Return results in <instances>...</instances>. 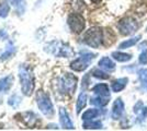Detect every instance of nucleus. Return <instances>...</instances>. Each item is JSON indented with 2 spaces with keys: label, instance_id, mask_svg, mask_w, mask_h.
I'll use <instances>...</instances> for the list:
<instances>
[{
  "label": "nucleus",
  "instance_id": "5701e85b",
  "mask_svg": "<svg viewBox=\"0 0 147 131\" xmlns=\"http://www.w3.org/2000/svg\"><path fill=\"white\" fill-rule=\"evenodd\" d=\"M141 39V36H137V37H133L129 39V41H125V42H123V43L120 44V46H119V48L120 49H125V48H129V47H132V46H134L135 44L137 43L138 41Z\"/></svg>",
  "mask_w": 147,
  "mask_h": 131
},
{
  "label": "nucleus",
  "instance_id": "c85d7f7f",
  "mask_svg": "<svg viewBox=\"0 0 147 131\" xmlns=\"http://www.w3.org/2000/svg\"><path fill=\"white\" fill-rule=\"evenodd\" d=\"M143 108H144V107H143V103H142L141 100H140V102H138V103H137V104L135 105V107H134V112L138 115V114H141V112L143 110Z\"/></svg>",
  "mask_w": 147,
  "mask_h": 131
},
{
  "label": "nucleus",
  "instance_id": "a878e982",
  "mask_svg": "<svg viewBox=\"0 0 147 131\" xmlns=\"http://www.w3.org/2000/svg\"><path fill=\"white\" fill-rule=\"evenodd\" d=\"M10 11V6L7 2H1L0 3V18H7Z\"/></svg>",
  "mask_w": 147,
  "mask_h": 131
},
{
  "label": "nucleus",
  "instance_id": "20e7f679",
  "mask_svg": "<svg viewBox=\"0 0 147 131\" xmlns=\"http://www.w3.org/2000/svg\"><path fill=\"white\" fill-rule=\"evenodd\" d=\"M94 57H96V55L90 53V51L81 50L80 57L70 63V68L73 69L74 71H84L88 68V66L94 59Z\"/></svg>",
  "mask_w": 147,
  "mask_h": 131
},
{
  "label": "nucleus",
  "instance_id": "f3484780",
  "mask_svg": "<svg viewBox=\"0 0 147 131\" xmlns=\"http://www.w3.org/2000/svg\"><path fill=\"white\" fill-rule=\"evenodd\" d=\"M87 104V94L85 92H81L78 96V100H77V105H76V112L79 114Z\"/></svg>",
  "mask_w": 147,
  "mask_h": 131
},
{
  "label": "nucleus",
  "instance_id": "bb28decb",
  "mask_svg": "<svg viewBox=\"0 0 147 131\" xmlns=\"http://www.w3.org/2000/svg\"><path fill=\"white\" fill-rule=\"evenodd\" d=\"M20 103H21V98L19 97L17 94L12 95V96H11V97H9V100H8V104L12 107H17Z\"/></svg>",
  "mask_w": 147,
  "mask_h": 131
},
{
  "label": "nucleus",
  "instance_id": "ddd939ff",
  "mask_svg": "<svg viewBox=\"0 0 147 131\" xmlns=\"http://www.w3.org/2000/svg\"><path fill=\"white\" fill-rule=\"evenodd\" d=\"M13 76L12 75H7L5 78L0 79V92H8L10 87L12 86Z\"/></svg>",
  "mask_w": 147,
  "mask_h": 131
},
{
  "label": "nucleus",
  "instance_id": "cd10ccee",
  "mask_svg": "<svg viewBox=\"0 0 147 131\" xmlns=\"http://www.w3.org/2000/svg\"><path fill=\"white\" fill-rule=\"evenodd\" d=\"M138 60H140V63H141L142 65H146L147 63V50H144L141 55H140Z\"/></svg>",
  "mask_w": 147,
  "mask_h": 131
},
{
  "label": "nucleus",
  "instance_id": "f257e3e1",
  "mask_svg": "<svg viewBox=\"0 0 147 131\" xmlns=\"http://www.w3.org/2000/svg\"><path fill=\"white\" fill-rule=\"evenodd\" d=\"M19 79H20L22 93L24 94L25 96L32 95L34 87H35V83H34V74H33L31 68H29L25 65L20 66L19 67Z\"/></svg>",
  "mask_w": 147,
  "mask_h": 131
},
{
  "label": "nucleus",
  "instance_id": "4be33fe9",
  "mask_svg": "<svg viewBox=\"0 0 147 131\" xmlns=\"http://www.w3.org/2000/svg\"><path fill=\"white\" fill-rule=\"evenodd\" d=\"M82 127H84V129H101L102 124H101V121H93V119L92 120H85Z\"/></svg>",
  "mask_w": 147,
  "mask_h": 131
},
{
  "label": "nucleus",
  "instance_id": "4468645a",
  "mask_svg": "<svg viewBox=\"0 0 147 131\" xmlns=\"http://www.w3.org/2000/svg\"><path fill=\"white\" fill-rule=\"evenodd\" d=\"M93 93L97 94V95H102V96H110V90H109V86L104 83H100V84H97L96 86L92 88Z\"/></svg>",
  "mask_w": 147,
  "mask_h": 131
},
{
  "label": "nucleus",
  "instance_id": "9d476101",
  "mask_svg": "<svg viewBox=\"0 0 147 131\" xmlns=\"http://www.w3.org/2000/svg\"><path fill=\"white\" fill-rule=\"evenodd\" d=\"M123 112H124V103L121 98H117L112 107V118L115 120L120 119L123 116Z\"/></svg>",
  "mask_w": 147,
  "mask_h": 131
},
{
  "label": "nucleus",
  "instance_id": "aec40b11",
  "mask_svg": "<svg viewBox=\"0 0 147 131\" xmlns=\"http://www.w3.org/2000/svg\"><path fill=\"white\" fill-rule=\"evenodd\" d=\"M14 53H16V48L12 46V44H9V45L7 46V49L0 55V60L2 61V60L9 59L10 57H12L13 55H14Z\"/></svg>",
  "mask_w": 147,
  "mask_h": 131
},
{
  "label": "nucleus",
  "instance_id": "2eb2a0df",
  "mask_svg": "<svg viewBox=\"0 0 147 131\" xmlns=\"http://www.w3.org/2000/svg\"><path fill=\"white\" fill-rule=\"evenodd\" d=\"M99 66H100V68L108 70V71H113L115 69V63H113L109 57H103L102 59H100Z\"/></svg>",
  "mask_w": 147,
  "mask_h": 131
},
{
  "label": "nucleus",
  "instance_id": "0eeeda50",
  "mask_svg": "<svg viewBox=\"0 0 147 131\" xmlns=\"http://www.w3.org/2000/svg\"><path fill=\"white\" fill-rule=\"evenodd\" d=\"M77 86V78L71 73H65L61 79V93L73 94Z\"/></svg>",
  "mask_w": 147,
  "mask_h": 131
},
{
  "label": "nucleus",
  "instance_id": "39448f33",
  "mask_svg": "<svg viewBox=\"0 0 147 131\" xmlns=\"http://www.w3.org/2000/svg\"><path fill=\"white\" fill-rule=\"evenodd\" d=\"M51 53L53 55H55L56 57H73L75 55V51L73 50V48L67 45V44H64L61 42H54V43L51 44Z\"/></svg>",
  "mask_w": 147,
  "mask_h": 131
},
{
  "label": "nucleus",
  "instance_id": "7ed1b4c3",
  "mask_svg": "<svg viewBox=\"0 0 147 131\" xmlns=\"http://www.w3.org/2000/svg\"><path fill=\"white\" fill-rule=\"evenodd\" d=\"M102 38H103V33L100 27H91L88 30L84 36V43L87 44L88 46L97 48L102 44Z\"/></svg>",
  "mask_w": 147,
  "mask_h": 131
},
{
  "label": "nucleus",
  "instance_id": "a211bd4d",
  "mask_svg": "<svg viewBox=\"0 0 147 131\" xmlns=\"http://www.w3.org/2000/svg\"><path fill=\"white\" fill-rule=\"evenodd\" d=\"M112 57H113L115 60L120 61V63H125V61L131 60L132 55L125 54V53H121V51H114V53H112Z\"/></svg>",
  "mask_w": 147,
  "mask_h": 131
},
{
  "label": "nucleus",
  "instance_id": "2f4dec72",
  "mask_svg": "<svg viewBox=\"0 0 147 131\" xmlns=\"http://www.w3.org/2000/svg\"><path fill=\"white\" fill-rule=\"evenodd\" d=\"M92 2H94V3H98V2H100L101 0H91Z\"/></svg>",
  "mask_w": 147,
  "mask_h": 131
},
{
  "label": "nucleus",
  "instance_id": "423d86ee",
  "mask_svg": "<svg viewBox=\"0 0 147 131\" xmlns=\"http://www.w3.org/2000/svg\"><path fill=\"white\" fill-rule=\"evenodd\" d=\"M117 27L121 32V34H123V35H132L138 29V23L133 18L126 17V18H123L119 22Z\"/></svg>",
  "mask_w": 147,
  "mask_h": 131
},
{
  "label": "nucleus",
  "instance_id": "393cba45",
  "mask_svg": "<svg viewBox=\"0 0 147 131\" xmlns=\"http://www.w3.org/2000/svg\"><path fill=\"white\" fill-rule=\"evenodd\" d=\"M91 74L93 75L94 78L101 79V80H107V79L110 78V75L108 74V73H105V72L101 71V70H99V69H93V70L91 71Z\"/></svg>",
  "mask_w": 147,
  "mask_h": 131
},
{
  "label": "nucleus",
  "instance_id": "c756f323",
  "mask_svg": "<svg viewBox=\"0 0 147 131\" xmlns=\"http://www.w3.org/2000/svg\"><path fill=\"white\" fill-rule=\"evenodd\" d=\"M147 117V107H144L143 108V110L141 112V120H143V119H145Z\"/></svg>",
  "mask_w": 147,
  "mask_h": 131
},
{
  "label": "nucleus",
  "instance_id": "6ab92c4d",
  "mask_svg": "<svg viewBox=\"0 0 147 131\" xmlns=\"http://www.w3.org/2000/svg\"><path fill=\"white\" fill-rule=\"evenodd\" d=\"M98 116H100V110L96 109V108H91L82 114V119L84 120H92V119L97 118Z\"/></svg>",
  "mask_w": 147,
  "mask_h": 131
},
{
  "label": "nucleus",
  "instance_id": "f8f14e48",
  "mask_svg": "<svg viewBox=\"0 0 147 131\" xmlns=\"http://www.w3.org/2000/svg\"><path fill=\"white\" fill-rule=\"evenodd\" d=\"M109 100H110V96H102V95H97L96 94V96H93L91 98L90 103L94 106L102 107L105 106L109 103Z\"/></svg>",
  "mask_w": 147,
  "mask_h": 131
},
{
  "label": "nucleus",
  "instance_id": "f03ea898",
  "mask_svg": "<svg viewBox=\"0 0 147 131\" xmlns=\"http://www.w3.org/2000/svg\"><path fill=\"white\" fill-rule=\"evenodd\" d=\"M36 104L41 112L46 117H53L54 116V106L47 94L43 91H38L36 93Z\"/></svg>",
  "mask_w": 147,
  "mask_h": 131
},
{
  "label": "nucleus",
  "instance_id": "1a4fd4ad",
  "mask_svg": "<svg viewBox=\"0 0 147 131\" xmlns=\"http://www.w3.org/2000/svg\"><path fill=\"white\" fill-rule=\"evenodd\" d=\"M59 121H61V125L64 129H69V130L75 129L73 121H71V119L69 118L67 110L64 107L59 108Z\"/></svg>",
  "mask_w": 147,
  "mask_h": 131
},
{
  "label": "nucleus",
  "instance_id": "6e6552de",
  "mask_svg": "<svg viewBox=\"0 0 147 131\" xmlns=\"http://www.w3.org/2000/svg\"><path fill=\"white\" fill-rule=\"evenodd\" d=\"M67 23L69 25V27H70V30L74 33H77V34L81 33L85 30V26H86V22H85L84 17L79 13L70 14L67 19Z\"/></svg>",
  "mask_w": 147,
  "mask_h": 131
},
{
  "label": "nucleus",
  "instance_id": "dca6fc26",
  "mask_svg": "<svg viewBox=\"0 0 147 131\" xmlns=\"http://www.w3.org/2000/svg\"><path fill=\"white\" fill-rule=\"evenodd\" d=\"M129 82L127 78H121V79H117L115 81L112 83V91L113 92H120L122 91L124 87L126 86V83Z\"/></svg>",
  "mask_w": 147,
  "mask_h": 131
},
{
  "label": "nucleus",
  "instance_id": "412c9836",
  "mask_svg": "<svg viewBox=\"0 0 147 131\" xmlns=\"http://www.w3.org/2000/svg\"><path fill=\"white\" fill-rule=\"evenodd\" d=\"M9 2L12 5L19 14H22L25 10V0H9Z\"/></svg>",
  "mask_w": 147,
  "mask_h": 131
},
{
  "label": "nucleus",
  "instance_id": "9b49d317",
  "mask_svg": "<svg viewBox=\"0 0 147 131\" xmlns=\"http://www.w3.org/2000/svg\"><path fill=\"white\" fill-rule=\"evenodd\" d=\"M20 117H21V120H22V122H24L26 126H34L35 124L37 122V116L34 114L33 112H22V114H20L19 115Z\"/></svg>",
  "mask_w": 147,
  "mask_h": 131
},
{
  "label": "nucleus",
  "instance_id": "b1692460",
  "mask_svg": "<svg viewBox=\"0 0 147 131\" xmlns=\"http://www.w3.org/2000/svg\"><path fill=\"white\" fill-rule=\"evenodd\" d=\"M138 78H140L143 88L147 91V69H140L138 70Z\"/></svg>",
  "mask_w": 147,
  "mask_h": 131
},
{
  "label": "nucleus",
  "instance_id": "7c9ffc66",
  "mask_svg": "<svg viewBox=\"0 0 147 131\" xmlns=\"http://www.w3.org/2000/svg\"><path fill=\"white\" fill-rule=\"evenodd\" d=\"M2 36L5 38L7 37V32L5 31V30H1V31H0V38H2Z\"/></svg>",
  "mask_w": 147,
  "mask_h": 131
}]
</instances>
